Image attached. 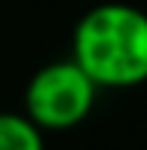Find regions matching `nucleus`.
Returning a JSON list of instances; mask_svg holds the SVG:
<instances>
[{
	"mask_svg": "<svg viewBox=\"0 0 147 150\" xmlns=\"http://www.w3.org/2000/svg\"><path fill=\"white\" fill-rule=\"evenodd\" d=\"M71 58L98 89L147 83V12L119 0L92 6L74 28Z\"/></svg>",
	"mask_w": 147,
	"mask_h": 150,
	"instance_id": "nucleus-1",
	"label": "nucleus"
},
{
	"mask_svg": "<svg viewBox=\"0 0 147 150\" xmlns=\"http://www.w3.org/2000/svg\"><path fill=\"white\" fill-rule=\"evenodd\" d=\"M43 135L25 110H0V150H46Z\"/></svg>",
	"mask_w": 147,
	"mask_h": 150,
	"instance_id": "nucleus-3",
	"label": "nucleus"
},
{
	"mask_svg": "<svg viewBox=\"0 0 147 150\" xmlns=\"http://www.w3.org/2000/svg\"><path fill=\"white\" fill-rule=\"evenodd\" d=\"M98 86L74 58L43 64L25 86V113L43 132H71L92 113Z\"/></svg>",
	"mask_w": 147,
	"mask_h": 150,
	"instance_id": "nucleus-2",
	"label": "nucleus"
}]
</instances>
